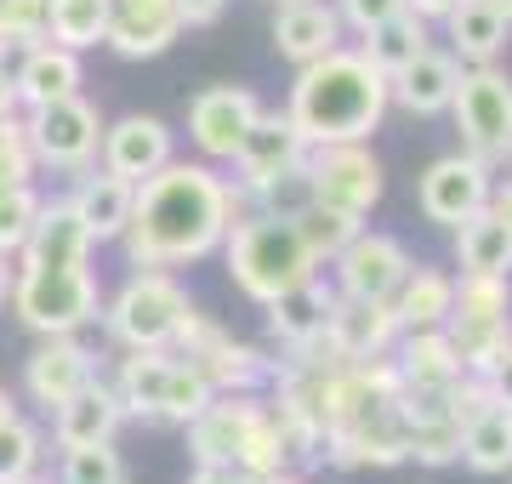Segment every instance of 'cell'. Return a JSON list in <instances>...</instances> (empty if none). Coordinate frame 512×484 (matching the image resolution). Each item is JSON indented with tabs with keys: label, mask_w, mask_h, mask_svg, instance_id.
<instances>
[{
	"label": "cell",
	"mask_w": 512,
	"mask_h": 484,
	"mask_svg": "<svg viewBox=\"0 0 512 484\" xmlns=\"http://www.w3.org/2000/svg\"><path fill=\"white\" fill-rule=\"evenodd\" d=\"M251 211V194L217 177L205 160H165L131 194L120 245H126L131 268H188V262L211 257L228 240V228L245 223Z\"/></svg>",
	"instance_id": "1"
},
{
	"label": "cell",
	"mask_w": 512,
	"mask_h": 484,
	"mask_svg": "<svg viewBox=\"0 0 512 484\" xmlns=\"http://www.w3.org/2000/svg\"><path fill=\"white\" fill-rule=\"evenodd\" d=\"M12 257V308L35 336H80L97 319L92 234L80 228L69 200H40L35 228Z\"/></svg>",
	"instance_id": "2"
},
{
	"label": "cell",
	"mask_w": 512,
	"mask_h": 484,
	"mask_svg": "<svg viewBox=\"0 0 512 484\" xmlns=\"http://www.w3.org/2000/svg\"><path fill=\"white\" fill-rule=\"evenodd\" d=\"M285 114L308 137V149H319V143H370V131L382 126L387 114V75L365 52L336 46V52L296 69Z\"/></svg>",
	"instance_id": "3"
},
{
	"label": "cell",
	"mask_w": 512,
	"mask_h": 484,
	"mask_svg": "<svg viewBox=\"0 0 512 484\" xmlns=\"http://www.w3.org/2000/svg\"><path fill=\"white\" fill-rule=\"evenodd\" d=\"M188 450H194V462H222L239 473L291 467V445H285L268 399H256V393H211V405L188 422Z\"/></svg>",
	"instance_id": "4"
},
{
	"label": "cell",
	"mask_w": 512,
	"mask_h": 484,
	"mask_svg": "<svg viewBox=\"0 0 512 484\" xmlns=\"http://www.w3.org/2000/svg\"><path fill=\"white\" fill-rule=\"evenodd\" d=\"M222 251H228L234 285L251 302H274L279 291H291V285H302V280L319 274V262L308 257L296 223H279V217H262V211H251L245 223L228 228Z\"/></svg>",
	"instance_id": "5"
},
{
	"label": "cell",
	"mask_w": 512,
	"mask_h": 484,
	"mask_svg": "<svg viewBox=\"0 0 512 484\" xmlns=\"http://www.w3.org/2000/svg\"><path fill=\"white\" fill-rule=\"evenodd\" d=\"M188 314H194V302H188V291L177 285L171 268H137L114 291L103 319H109V331L120 348H171Z\"/></svg>",
	"instance_id": "6"
},
{
	"label": "cell",
	"mask_w": 512,
	"mask_h": 484,
	"mask_svg": "<svg viewBox=\"0 0 512 484\" xmlns=\"http://www.w3.org/2000/svg\"><path fill=\"white\" fill-rule=\"evenodd\" d=\"M456 131L467 154L484 166H501L512 154V75L495 63H461V86L450 97Z\"/></svg>",
	"instance_id": "7"
},
{
	"label": "cell",
	"mask_w": 512,
	"mask_h": 484,
	"mask_svg": "<svg viewBox=\"0 0 512 484\" xmlns=\"http://www.w3.org/2000/svg\"><path fill=\"white\" fill-rule=\"evenodd\" d=\"M308 188H313V205H330L342 217H359L365 223L376 200H382V160L370 154V143H319L308 149Z\"/></svg>",
	"instance_id": "8"
},
{
	"label": "cell",
	"mask_w": 512,
	"mask_h": 484,
	"mask_svg": "<svg viewBox=\"0 0 512 484\" xmlns=\"http://www.w3.org/2000/svg\"><path fill=\"white\" fill-rule=\"evenodd\" d=\"M23 137H29L35 166L86 171L97 160V143H103V114L74 92V97H57V103H40V109L23 114Z\"/></svg>",
	"instance_id": "9"
},
{
	"label": "cell",
	"mask_w": 512,
	"mask_h": 484,
	"mask_svg": "<svg viewBox=\"0 0 512 484\" xmlns=\"http://www.w3.org/2000/svg\"><path fill=\"white\" fill-rule=\"evenodd\" d=\"M171 348H183V359L211 382V393H256L268 382V371H274V365L262 359V348L234 342L217 319H200V314L183 319V331H177Z\"/></svg>",
	"instance_id": "10"
},
{
	"label": "cell",
	"mask_w": 512,
	"mask_h": 484,
	"mask_svg": "<svg viewBox=\"0 0 512 484\" xmlns=\"http://www.w3.org/2000/svg\"><path fill=\"white\" fill-rule=\"evenodd\" d=\"M302 160H308V137L296 131V120L285 109H274V114L262 109L251 120V131L239 137V149H234V160H228V166H234V183L256 200V194L274 183V177L296 171Z\"/></svg>",
	"instance_id": "11"
},
{
	"label": "cell",
	"mask_w": 512,
	"mask_h": 484,
	"mask_svg": "<svg viewBox=\"0 0 512 484\" xmlns=\"http://www.w3.org/2000/svg\"><path fill=\"white\" fill-rule=\"evenodd\" d=\"M490 166L484 160H473V154H444V160H433V166L421 171L416 183V205L427 223L439 228H456L461 217H473V211H484L490 205Z\"/></svg>",
	"instance_id": "12"
},
{
	"label": "cell",
	"mask_w": 512,
	"mask_h": 484,
	"mask_svg": "<svg viewBox=\"0 0 512 484\" xmlns=\"http://www.w3.org/2000/svg\"><path fill=\"white\" fill-rule=\"evenodd\" d=\"M330 268H336V291H348V297H393L399 291V280L410 274V251H404L393 234H376V228H359L336 257H330Z\"/></svg>",
	"instance_id": "13"
},
{
	"label": "cell",
	"mask_w": 512,
	"mask_h": 484,
	"mask_svg": "<svg viewBox=\"0 0 512 484\" xmlns=\"http://www.w3.org/2000/svg\"><path fill=\"white\" fill-rule=\"evenodd\" d=\"M262 114L251 86H205L194 103H188V137L205 160H234L239 137L251 131V120Z\"/></svg>",
	"instance_id": "14"
},
{
	"label": "cell",
	"mask_w": 512,
	"mask_h": 484,
	"mask_svg": "<svg viewBox=\"0 0 512 484\" xmlns=\"http://www.w3.org/2000/svg\"><path fill=\"white\" fill-rule=\"evenodd\" d=\"M92 376H97V354L80 336H46L35 354L23 359V393L40 410H57L63 399H74Z\"/></svg>",
	"instance_id": "15"
},
{
	"label": "cell",
	"mask_w": 512,
	"mask_h": 484,
	"mask_svg": "<svg viewBox=\"0 0 512 484\" xmlns=\"http://www.w3.org/2000/svg\"><path fill=\"white\" fill-rule=\"evenodd\" d=\"M325 342L342 359H376L399 342V319H393V302L382 297H348L336 291L325 314Z\"/></svg>",
	"instance_id": "16"
},
{
	"label": "cell",
	"mask_w": 512,
	"mask_h": 484,
	"mask_svg": "<svg viewBox=\"0 0 512 484\" xmlns=\"http://www.w3.org/2000/svg\"><path fill=\"white\" fill-rule=\"evenodd\" d=\"M177 35H183V12H177V0H109V35H103L109 52L143 63V57L171 52Z\"/></svg>",
	"instance_id": "17"
},
{
	"label": "cell",
	"mask_w": 512,
	"mask_h": 484,
	"mask_svg": "<svg viewBox=\"0 0 512 484\" xmlns=\"http://www.w3.org/2000/svg\"><path fill=\"white\" fill-rule=\"evenodd\" d=\"M97 154H103V171L126 177V183H143V177H154L165 160H177V154H171V126L154 120V114H126V120L103 126Z\"/></svg>",
	"instance_id": "18"
},
{
	"label": "cell",
	"mask_w": 512,
	"mask_h": 484,
	"mask_svg": "<svg viewBox=\"0 0 512 484\" xmlns=\"http://www.w3.org/2000/svg\"><path fill=\"white\" fill-rule=\"evenodd\" d=\"M12 86H18V103H23V109H40V103L74 97L80 86H86L80 52L57 46V40H35V46H23V63L12 69Z\"/></svg>",
	"instance_id": "19"
},
{
	"label": "cell",
	"mask_w": 512,
	"mask_h": 484,
	"mask_svg": "<svg viewBox=\"0 0 512 484\" xmlns=\"http://www.w3.org/2000/svg\"><path fill=\"white\" fill-rule=\"evenodd\" d=\"M393 365H399V382L410 393H450L467 376L444 325H433V331H399V359Z\"/></svg>",
	"instance_id": "20"
},
{
	"label": "cell",
	"mask_w": 512,
	"mask_h": 484,
	"mask_svg": "<svg viewBox=\"0 0 512 484\" xmlns=\"http://www.w3.org/2000/svg\"><path fill=\"white\" fill-rule=\"evenodd\" d=\"M274 46H279V57H291L296 69L313 63V57L336 52V46H342V18H336V6H325V0H279Z\"/></svg>",
	"instance_id": "21"
},
{
	"label": "cell",
	"mask_w": 512,
	"mask_h": 484,
	"mask_svg": "<svg viewBox=\"0 0 512 484\" xmlns=\"http://www.w3.org/2000/svg\"><path fill=\"white\" fill-rule=\"evenodd\" d=\"M131 194H137V183L114 177V171L86 166L80 171V183H74V194H69V211L80 217V228L92 234V245H103V240H120V234H126Z\"/></svg>",
	"instance_id": "22"
},
{
	"label": "cell",
	"mask_w": 512,
	"mask_h": 484,
	"mask_svg": "<svg viewBox=\"0 0 512 484\" xmlns=\"http://www.w3.org/2000/svg\"><path fill=\"white\" fill-rule=\"evenodd\" d=\"M456 86H461V57L427 46L410 69H399V75L387 80V103H399L410 114H444L450 97H456Z\"/></svg>",
	"instance_id": "23"
},
{
	"label": "cell",
	"mask_w": 512,
	"mask_h": 484,
	"mask_svg": "<svg viewBox=\"0 0 512 484\" xmlns=\"http://www.w3.org/2000/svg\"><path fill=\"white\" fill-rule=\"evenodd\" d=\"M120 416H126V410H120L114 388L92 376L74 399H63V405L52 410V433H57V445H63V450H69V445H103V439H114Z\"/></svg>",
	"instance_id": "24"
},
{
	"label": "cell",
	"mask_w": 512,
	"mask_h": 484,
	"mask_svg": "<svg viewBox=\"0 0 512 484\" xmlns=\"http://www.w3.org/2000/svg\"><path fill=\"white\" fill-rule=\"evenodd\" d=\"M439 23L450 29V52L461 63H495L501 46H507V29H512L495 0H456Z\"/></svg>",
	"instance_id": "25"
},
{
	"label": "cell",
	"mask_w": 512,
	"mask_h": 484,
	"mask_svg": "<svg viewBox=\"0 0 512 484\" xmlns=\"http://www.w3.org/2000/svg\"><path fill=\"white\" fill-rule=\"evenodd\" d=\"M330 291L319 274L302 285H291V291H279L274 302H262L268 308V331H274L279 348H296V342H313V336H325V314H330Z\"/></svg>",
	"instance_id": "26"
},
{
	"label": "cell",
	"mask_w": 512,
	"mask_h": 484,
	"mask_svg": "<svg viewBox=\"0 0 512 484\" xmlns=\"http://www.w3.org/2000/svg\"><path fill=\"white\" fill-rule=\"evenodd\" d=\"M165 376H171V348H126L120 376H114L120 410H126V416H143V422H160Z\"/></svg>",
	"instance_id": "27"
},
{
	"label": "cell",
	"mask_w": 512,
	"mask_h": 484,
	"mask_svg": "<svg viewBox=\"0 0 512 484\" xmlns=\"http://www.w3.org/2000/svg\"><path fill=\"white\" fill-rule=\"evenodd\" d=\"M450 297H456V280L444 274V268H416L410 262V274L399 280L393 291V319H399V331H433L450 319Z\"/></svg>",
	"instance_id": "28"
},
{
	"label": "cell",
	"mask_w": 512,
	"mask_h": 484,
	"mask_svg": "<svg viewBox=\"0 0 512 484\" xmlns=\"http://www.w3.org/2000/svg\"><path fill=\"white\" fill-rule=\"evenodd\" d=\"M456 262L461 274H512V228L490 205L456 223Z\"/></svg>",
	"instance_id": "29"
},
{
	"label": "cell",
	"mask_w": 512,
	"mask_h": 484,
	"mask_svg": "<svg viewBox=\"0 0 512 484\" xmlns=\"http://www.w3.org/2000/svg\"><path fill=\"white\" fill-rule=\"evenodd\" d=\"M427 46H433V40H427V23H421L416 12L404 6L399 18H387V23H376V29H370L359 52H365L370 63H376V69H382V75L393 80L399 69H410V63H416V57L427 52Z\"/></svg>",
	"instance_id": "30"
},
{
	"label": "cell",
	"mask_w": 512,
	"mask_h": 484,
	"mask_svg": "<svg viewBox=\"0 0 512 484\" xmlns=\"http://www.w3.org/2000/svg\"><path fill=\"white\" fill-rule=\"evenodd\" d=\"M461 462L473 473H512V410L490 405L478 422L461 428Z\"/></svg>",
	"instance_id": "31"
},
{
	"label": "cell",
	"mask_w": 512,
	"mask_h": 484,
	"mask_svg": "<svg viewBox=\"0 0 512 484\" xmlns=\"http://www.w3.org/2000/svg\"><path fill=\"white\" fill-rule=\"evenodd\" d=\"M109 35V0H52L46 6V40L69 52H92Z\"/></svg>",
	"instance_id": "32"
},
{
	"label": "cell",
	"mask_w": 512,
	"mask_h": 484,
	"mask_svg": "<svg viewBox=\"0 0 512 484\" xmlns=\"http://www.w3.org/2000/svg\"><path fill=\"white\" fill-rule=\"evenodd\" d=\"M444 331L456 342L461 371H473V376H484L512 348V319H444Z\"/></svg>",
	"instance_id": "33"
},
{
	"label": "cell",
	"mask_w": 512,
	"mask_h": 484,
	"mask_svg": "<svg viewBox=\"0 0 512 484\" xmlns=\"http://www.w3.org/2000/svg\"><path fill=\"white\" fill-rule=\"evenodd\" d=\"M450 319H512V274H461Z\"/></svg>",
	"instance_id": "34"
},
{
	"label": "cell",
	"mask_w": 512,
	"mask_h": 484,
	"mask_svg": "<svg viewBox=\"0 0 512 484\" xmlns=\"http://www.w3.org/2000/svg\"><path fill=\"white\" fill-rule=\"evenodd\" d=\"M296 234H302V245H308V257L325 268V262L359 234V217H342V211H330V205H308V211L296 217Z\"/></svg>",
	"instance_id": "35"
},
{
	"label": "cell",
	"mask_w": 512,
	"mask_h": 484,
	"mask_svg": "<svg viewBox=\"0 0 512 484\" xmlns=\"http://www.w3.org/2000/svg\"><path fill=\"white\" fill-rule=\"evenodd\" d=\"M211 405V382H205L183 354H171V376H165V405H160V422H194L200 410Z\"/></svg>",
	"instance_id": "36"
},
{
	"label": "cell",
	"mask_w": 512,
	"mask_h": 484,
	"mask_svg": "<svg viewBox=\"0 0 512 484\" xmlns=\"http://www.w3.org/2000/svg\"><path fill=\"white\" fill-rule=\"evenodd\" d=\"M57 484H126V462H120L114 439H103V445H69Z\"/></svg>",
	"instance_id": "37"
},
{
	"label": "cell",
	"mask_w": 512,
	"mask_h": 484,
	"mask_svg": "<svg viewBox=\"0 0 512 484\" xmlns=\"http://www.w3.org/2000/svg\"><path fill=\"white\" fill-rule=\"evenodd\" d=\"M40 467V428H29L23 416L0 422V484H18Z\"/></svg>",
	"instance_id": "38"
},
{
	"label": "cell",
	"mask_w": 512,
	"mask_h": 484,
	"mask_svg": "<svg viewBox=\"0 0 512 484\" xmlns=\"http://www.w3.org/2000/svg\"><path fill=\"white\" fill-rule=\"evenodd\" d=\"M46 6L52 0H0V57L46 40Z\"/></svg>",
	"instance_id": "39"
},
{
	"label": "cell",
	"mask_w": 512,
	"mask_h": 484,
	"mask_svg": "<svg viewBox=\"0 0 512 484\" xmlns=\"http://www.w3.org/2000/svg\"><path fill=\"white\" fill-rule=\"evenodd\" d=\"M35 211H40L35 183L0 188V257H12V251L29 240V228H35Z\"/></svg>",
	"instance_id": "40"
},
{
	"label": "cell",
	"mask_w": 512,
	"mask_h": 484,
	"mask_svg": "<svg viewBox=\"0 0 512 484\" xmlns=\"http://www.w3.org/2000/svg\"><path fill=\"white\" fill-rule=\"evenodd\" d=\"M313 205V188H308V166L285 171V177H274V183L256 194V211L262 217H279V223H296L302 211Z\"/></svg>",
	"instance_id": "41"
},
{
	"label": "cell",
	"mask_w": 512,
	"mask_h": 484,
	"mask_svg": "<svg viewBox=\"0 0 512 484\" xmlns=\"http://www.w3.org/2000/svg\"><path fill=\"white\" fill-rule=\"evenodd\" d=\"M35 154H29V137H23V120H0V188L12 183H35Z\"/></svg>",
	"instance_id": "42"
},
{
	"label": "cell",
	"mask_w": 512,
	"mask_h": 484,
	"mask_svg": "<svg viewBox=\"0 0 512 484\" xmlns=\"http://www.w3.org/2000/svg\"><path fill=\"white\" fill-rule=\"evenodd\" d=\"M444 405H450V416H456L461 428H467V422H478V416H484V410L495 405V399H490V382H484V376H473V371H467V376H461V382H456V388L444 393Z\"/></svg>",
	"instance_id": "43"
},
{
	"label": "cell",
	"mask_w": 512,
	"mask_h": 484,
	"mask_svg": "<svg viewBox=\"0 0 512 484\" xmlns=\"http://www.w3.org/2000/svg\"><path fill=\"white\" fill-rule=\"evenodd\" d=\"M404 0H336V18H342V29H359V35H370L376 23L399 18Z\"/></svg>",
	"instance_id": "44"
},
{
	"label": "cell",
	"mask_w": 512,
	"mask_h": 484,
	"mask_svg": "<svg viewBox=\"0 0 512 484\" xmlns=\"http://www.w3.org/2000/svg\"><path fill=\"white\" fill-rule=\"evenodd\" d=\"M484 382H490V399H495V405L512 410V348H507L501 359H495L490 371H484Z\"/></svg>",
	"instance_id": "45"
},
{
	"label": "cell",
	"mask_w": 512,
	"mask_h": 484,
	"mask_svg": "<svg viewBox=\"0 0 512 484\" xmlns=\"http://www.w3.org/2000/svg\"><path fill=\"white\" fill-rule=\"evenodd\" d=\"M188 484H256V473H239V467H222V462H194Z\"/></svg>",
	"instance_id": "46"
},
{
	"label": "cell",
	"mask_w": 512,
	"mask_h": 484,
	"mask_svg": "<svg viewBox=\"0 0 512 484\" xmlns=\"http://www.w3.org/2000/svg\"><path fill=\"white\" fill-rule=\"evenodd\" d=\"M222 6L228 0H177V12H183V29H205V23L222 18Z\"/></svg>",
	"instance_id": "47"
},
{
	"label": "cell",
	"mask_w": 512,
	"mask_h": 484,
	"mask_svg": "<svg viewBox=\"0 0 512 484\" xmlns=\"http://www.w3.org/2000/svg\"><path fill=\"white\" fill-rule=\"evenodd\" d=\"M12 114H23V103H18V86H12V75H6V63H0V120H12Z\"/></svg>",
	"instance_id": "48"
},
{
	"label": "cell",
	"mask_w": 512,
	"mask_h": 484,
	"mask_svg": "<svg viewBox=\"0 0 512 484\" xmlns=\"http://www.w3.org/2000/svg\"><path fill=\"white\" fill-rule=\"evenodd\" d=\"M404 6H410V12H416L421 23H439L444 12H450V6H456V0H404Z\"/></svg>",
	"instance_id": "49"
},
{
	"label": "cell",
	"mask_w": 512,
	"mask_h": 484,
	"mask_svg": "<svg viewBox=\"0 0 512 484\" xmlns=\"http://www.w3.org/2000/svg\"><path fill=\"white\" fill-rule=\"evenodd\" d=\"M490 211L501 217V223L512 228V183H501V188H490Z\"/></svg>",
	"instance_id": "50"
},
{
	"label": "cell",
	"mask_w": 512,
	"mask_h": 484,
	"mask_svg": "<svg viewBox=\"0 0 512 484\" xmlns=\"http://www.w3.org/2000/svg\"><path fill=\"white\" fill-rule=\"evenodd\" d=\"M256 484H302L296 467H279V473H256Z\"/></svg>",
	"instance_id": "51"
},
{
	"label": "cell",
	"mask_w": 512,
	"mask_h": 484,
	"mask_svg": "<svg viewBox=\"0 0 512 484\" xmlns=\"http://www.w3.org/2000/svg\"><path fill=\"white\" fill-rule=\"evenodd\" d=\"M6 297H12V262L0 257V302H6Z\"/></svg>",
	"instance_id": "52"
},
{
	"label": "cell",
	"mask_w": 512,
	"mask_h": 484,
	"mask_svg": "<svg viewBox=\"0 0 512 484\" xmlns=\"http://www.w3.org/2000/svg\"><path fill=\"white\" fill-rule=\"evenodd\" d=\"M12 416H18V405H12V393L0 388V422H12Z\"/></svg>",
	"instance_id": "53"
},
{
	"label": "cell",
	"mask_w": 512,
	"mask_h": 484,
	"mask_svg": "<svg viewBox=\"0 0 512 484\" xmlns=\"http://www.w3.org/2000/svg\"><path fill=\"white\" fill-rule=\"evenodd\" d=\"M495 6H501V12H507V23H512V0H495Z\"/></svg>",
	"instance_id": "54"
},
{
	"label": "cell",
	"mask_w": 512,
	"mask_h": 484,
	"mask_svg": "<svg viewBox=\"0 0 512 484\" xmlns=\"http://www.w3.org/2000/svg\"><path fill=\"white\" fill-rule=\"evenodd\" d=\"M18 484H52V479H35V473H29V479H18Z\"/></svg>",
	"instance_id": "55"
},
{
	"label": "cell",
	"mask_w": 512,
	"mask_h": 484,
	"mask_svg": "<svg viewBox=\"0 0 512 484\" xmlns=\"http://www.w3.org/2000/svg\"><path fill=\"white\" fill-rule=\"evenodd\" d=\"M507 160H512V154H507Z\"/></svg>",
	"instance_id": "56"
}]
</instances>
